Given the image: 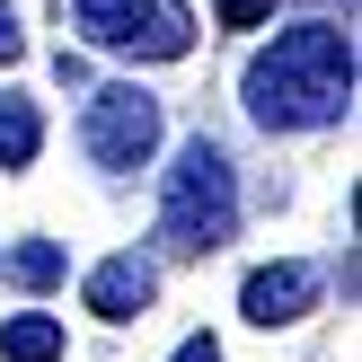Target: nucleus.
<instances>
[{
	"label": "nucleus",
	"instance_id": "10",
	"mask_svg": "<svg viewBox=\"0 0 362 362\" xmlns=\"http://www.w3.org/2000/svg\"><path fill=\"white\" fill-rule=\"evenodd\" d=\"M212 9H221V27H265L274 0H212Z\"/></svg>",
	"mask_w": 362,
	"mask_h": 362
},
{
	"label": "nucleus",
	"instance_id": "4",
	"mask_svg": "<svg viewBox=\"0 0 362 362\" xmlns=\"http://www.w3.org/2000/svg\"><path fill=\"white\" fill-rule=\"evenodd\" d=\"M80 151L98 159V168H141V159L159 151V98L151 88H133V80H106V88H88V115H80Z\"/></svg>",
	"mask_w": 362,
	"mask_h": 362
},
{
	"label": "nucleus",
	"instance_id": "3",
	"mask_svg": "<svg viewBox=\"0 0 362 362\" xmlns=\"http://www.w3.org/2000/svg\"><path fill=\"white\" fill-rule=\"evenodd\" d=\"M71 27L98 53H133V62H177L194 53V9L186 0H71Z\"/></svg>",
	"mask_w": 362,
	"mask_h": 362
},
{
	"label": "nucleus",
	"instance_id": "6",
	"mask_svg": "<svg viewBox=\"0 0 362 362\" xmlns=\"http://www.w3.org/2000/svg\"><path fill=\"white\" fill-rule=\"evenodd\" d=\"M151 292H159V265H151V257H133V247H124V257H106L98 274H88V310L115 318V327L151 310Z\"/></svg>",
	"mask_w": 362,
	"mask_h": 362
},
{
	"label": "nucleus",
	"instance_id": "5",
	"mask_svg": "<svg viewBox=\"0 0 362 362\" xmlns=\"http://www.w3.org/2000/svg\"><path fill=\"white\" fill-rule=\"evenodd\" d=\"M310 300H318V274H310V265H257L247 292H239V310L257 318V327H292Z\"/></svg>",
	"mask_w": 362,
	"mask_h": 362
},
{
	"label": "nucleus",
	"instance_id": "11",
	"mask_svg": "<svg viewBox=\"0 0 362 362\" xmlns=\"http://www.w3.org/2000/svg\"><path fill=\"white\" fill-rule=\"evenodd\" d=\"M18 53H27V35H18V18L0 9V62H18Z\"/></svg>",
	"mask_w": 362,
	"mask_h": 362
},
{
	"label": "nucleus",
	"instance_id": "8",
	"mask_svg": "<svg viewBox=\"0 0 362 362\" xmlns=\"http://www.w3.org/2000/svg\"><path fill=\"white\" fill-rule=\"evenodd\" d=\"M0 354H9V362H62V318L18 310L9 327H0Z\"/></svg>",
	"mask_w": 362,
	"mask_h": 362
},
{
	"label": "nucleus",
	"instance_id": "9",
	"mask_svg": "<svg viewBox=\"0 0 362 362\" xmlns=\"http://www.w3.org/2000/svg\"><path fill=\"white\" fill-rule=\"evenodd\" d=\"M9 274L45 292V283H62V247H53V239H27V247H18V257H9Z\"/></svg>",
	"mask_w": 362,
	"mask_h": 362
},
{
	"label": "nucleus",
	"instance_id": "12",
	"mask_svg": "<svg viewBox=\"0 0 362 362\" xmlns=\"http://www.w3.org/2000/svg\"><path fill=\"white\" fill-rule=\"evenodd\" d=\"M177 362H221V345H212V336H186V345H177Z\"/></svg>",
	"mask_w": 362,
	"mask_h": 362
},
{
	"label": "nucleus",
	"instance_id": "1",
	"mask_svg": "<svg viewBox=\"0 0 362 362\" xmlns=\"http://www.w3.org/2000/svg\"><path fill=\"white\" fill-rule=\"evenodd\" d=\"M247 115L265 133H318V124H345L354 106V35L327 18H300L274 45L247 62Z\"/></svg>",
	"mask_w": 362,
	"mask_h": 362
},
{
	"label": "nucleus",
	"instance_id": "2",
	"mask_svg": "<svg viewBox=\"0 0 362 362\" xmlns=\"http://www.w3.org/2000/svg\"><path fill=\"white\" fill-rule=\"evenodd\" d=\"M230 230H239V168H230L221 141L194 133L186 151H177L168 186H159V239H168L177 257H212Z\"/></svg>",
	"mask_w": 362,
	"mask_h": 362
},
{
	"label": "nucleus",
	"instance_id": "7",
	"mask_svg": "<svg viewBox=\"0 0 362 362\" xmlns=\"http://www.w3.org/2000/svg\"><path fill=\"white\" fill-rule=\"evenodd\" d=\"M35 151H45L35 98H0V168H35Z\"/></svg>",
	"mask_w": 362,
	"mask_h": 362
}]
</instances>
